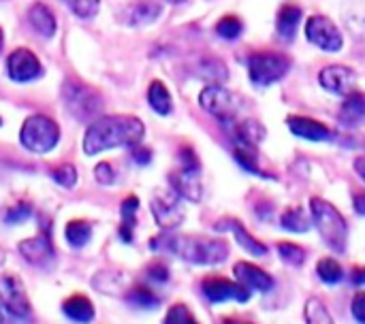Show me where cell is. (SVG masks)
<instances>
[{
    "label": "cell",
    "instance_id": "obj_2",
    "mask_svg": "<svg viewBox=\"0 0 365 324\" xmlns=\"http://www.w3.org/2000/svg\"><path fill=\"white\" fill-rule=\"evenodd\" d=\"M152 250L167 248L171 254L178 258L190 263V265H201V267H212L220 265L229 256V244L222 239L214 237H203V235H169L167 231L150 241Z\"/></svg>",
    "mask_w": 365,
    "mask_h": 324
},
{
    "label": "cell",
    "instance_id": "obj_10",
    "mask_svg": "<svg viewBox=\"0 0 365 324\" xmlns=\"http://www.w3.org/2000/svg\"><path fill=\"white\" fill-rule=\"evenodd\" d=\"M152 214L163 231H173L184 222V209L178 192H156L152 197Z\"/></svg>",
    "mask_w": 365,
    "mask_h": 324
},
{
    "label": "cell",
    "instance_id": "obj_20",
    "mask_svg": "<svg viewBox=\"0 0 365 324\" xmlns=\"http://www.w3.org/2000/svg\"><path fill=\"white\" fill-rule=\"evenodd\" d=\"M216 229H218V231H222V229L231 231L233 237L237 239V244H240L248 254H252V256H265V254H267L265 244H261L257 237H252L240 220H235V218H225V220H220V222L216 224Z\"/></svg>",
    "mask_w": 365,
    "mask_h": 324
},
{
    "label": "cell",
    "instance_id": "obj_48",
    "mask_svg": "<svg viewBox=\"0 0 365 324\" xmlns=\"http://www.w3.org/2000/svg\"><path fill=\"white\" fill-rule=\"evenodd\" d=\"M0 324H11V318L6 316V310H4L2 303H0Z\"/></svg>",
    "mask_w": 365,
    "mask_h": 324
},
{
    "label": "cell",
    "instance_id": "obj_34",
    "mask_svg": "<svg viewBox=\"0 0 365 324\" xmlns=\"http://www.w3.org/2000/svg\"><path fill=\"white\" fill-rule=\"evenodd\" d=\"M242 30H244V23H242V19L235 17V15H225V17L216 23V32H218L222 38H229V41L237 38V36L242 34Z\"/></svg>",
    "mask_w": 365,
    "mask_h": 324
},
{
    "label": "cell",
    "instance_id": "obj_19",
    "mask_svg": "<svg viewBox=\"0 0 365 324\" xmlns=\"http://www.w3.org/2000/svg\"><path fill=\"white\" fill-rule=\"evenodd\" d=\"M19 254L28 263L45 267V265H49L53 261V246H51L47 235H36V237L26 239V241L19 244Z\"/></svg>",
    "mask_w": 365,
    "mask_h": 324
},
{
    "label": "cell",
    "instance_id": "obj_49",
    "mask_svg": "<svg viewBox=\"0 0 365 324\" xmlns=\"http://www.w3.org/2000/svg\"><path fill=\"white\" fill-rule=\"evenodd\" d=\"M2 45H4V34H2V28H0V51H2Z\"/></svg>",
    "mask_w": 365,
    "mask_h": 324
},
{
    "label": "cell",
    "instance_id": "obj_51",
    "mask_svg": "<svg viewBox=\"0 0 365 324\" xmlns=\"http://www.w3.org/2000/svg\"><path fill=\"white\" fill-rule=\"evenodd\" d=\"M0 126H2V117H0Z\"/></svg>",
    "mask_w": 365,
    "mask_h": 324
},
{
    "label": "cell",
    "instance_id": "obj_35",
    "mask_svg": "<svg viewBox=\"0 0 365 324\" xmlns=\"http://www.w3.org/2000/svg\"><path fill=\"white\" fill-rule=\"evenodd\" d=\"M163 324H199L197 318L192 316V312L184 305V303H175L169 308L167 316H165V323Z\"/></svg>",
    "mask_w": 365,
    "mask_h": 324
},
{
    "label": "cell",
    "instance_id": "obj_11",
    "mask_svg": "<svg viewBox=\"0 0 365 324\" xmlns=\"http://www.w3.org/2000/svg\"><path fill=\"white\" fill-rule=\"evenodd\" d=\"M201 291L210 303H225V301H237L248 303L250 301V288L242 282H231L227 278H205L201 284Z\"/></svg>",
    "mask_w": 365,
    "mask_h": 324
},
{
    "label": "cell",
    "instance_id": "obj_9",
    "mask_svg": "<svg viewBox=\"0 0 365 324\" xmlns=\"http://www.w3.org/2000/svg\"><path fill=\"white\" fill-rule=\"evenodd\" d=\"M306 36L312 45L323 51H340L344 45L340 28L325 15H314L306 23Z\"/></svg>",
    "mask_w": 365,
    "mask_h": 324
},
{
    "label": "cell",
    "instance_id": "obj_8",
    "mask_svg": "<svg viewBox=\"0 0 365 324\" xmlns=\"http://www.w3.org/2000/svg\"><path fill=\"white\" fill-rule=\"evenodd\" d=\"M0 303L4 310L17 318V320H28L30 318V301L26 295V288L17 276H2L0 278Z\"/></svg>",
    "mask_w": 365,
    "mask_h": 324
},
{
    "label": "cell",
    "instance_id": "obj_43",
    "mask_svg": "<svg viewBox=\"0 0 365 324\" xmlns=\"http://www.w3.org/2000/svg\"><path fill=\"white\" fill-rule=\"evenodd\" d=\"M133 160L137 164H150L152 162V150H148L143 145H135L133 147Z\"/></svg>",
    "mask_w": 365,
    "mask_h": 324
},
{
    "label": "cell",
    "instance_id": "obj_6",
    "mask_svg": "<svg viewBox=\"0 0 365 324\" xmlns=\"http://www.w3.org/2000/svg\"><path fill=\"white\" fill-rule=\"evenodd\" d=\"M291 60L276 51H257L248 58V75L255 85H272L287 77Z\"/></svg>",
    "mask_w": 365,
    "mask_h": 324
},
{
    "label": "cell",
    "instance_id": "obj_12",
    "mask_svg": "<svg viewBox=\"0 0 365 324\" xmlns=\"http://www.w3.org/2000/svg\"><path fill=\"white\" fill-rule=\"evenodd\" d=\"M6 68H9V77L13 81H32V79H38L43 75V66H41V60L30 51V49H15L9 60H6Z\"/></svg>",
    "mask_w": 365,
    "mask_h": 324
},
{
    "label": "cell",
    "instance_id": "obj_46",
    "mask_svg": "<svg viewBox=\"0 0 365 324\" xmlns=\"http://www.w3.org/2000/svg\"><path fill=\"white\" fill-rule=\"evenodd\" d=\"M355 171L361 175V179L365 182V158H357V160H355Z\"/></svg>",
    "mask_w": 365,
    "mask_h": 324
},
{
    "label": "cell",
    "instance_id": "obj_22",
    "mask_svg": "<svg viewBox=\"0 0 365 324\" xmlns=\"http://www.w3.org/2000/svg\"><path fill=\"white\" fill-rule=\"evenodd\" d=\"M62 312L73 323L88 324L94 320V305L86 295H73L62 303Z\"/></svg>",
    "mask_w": 365,
    "mask_h": 324
},
{
    "label": "cell",
    "instance_id": "obj_27",
    "mask_svg": "<svg viewBox=\"0 0 365 324\" xmlns=\"http://www.w3.org/2000/svg\"><path fill=\"white\" fill-rule=\"evenodd\" d=\"M342 17L357 38H365V0H351L344 6Z\"/></svg>",
    "mask_w": 365,
    "mask_h": 324
},
{
    "label": "cell",
    "instance_id": "obj_3",
    "mask_svg": "<svg viewBox=\"0 0 365 324\" xmlns=\"http://www.w3.org/2000/svg\"><path fill=\"white\" fill-rule=\"evenodd\" d=\"M310 218H312L314 226L319 229L323 241L336 254H344L346 246H349V224H346L344 216L338 211V207H334L331 203H327L321 197H312L310 199Z\"/></svg>",
    "mask_w": 365,
    "mask_h": 324
},
{
    "label": "cell",
    "instance_id": "obj_17",
    "mask_svg": "<svg viewBox=\"0 0 365 324\" xmlns=\"http://www.w3.org/2000/svg\"><path fill=\"white\" fill-rule=\"evenodd\" d=\"M287 124H289L293 135H297L302 139H308V141H329V139H334V130L329 126H325L323 122L312 120V117L289 115Z\"/></svg>",
    "mask_w": 365,
    "mask_h": 324
},
{
    "label": "cell",
    "instance_id": "obj_13",
    "mask_svg": "<svg viewBox=\"0 0 365 324\" xmlns=\"http://www.w3.org/2000/svg\"><path fill=\"white\" fill-rule=\"evenodd\" d=\"M173 192H178L182 199L199 203L203 197V184H201V167H180L169 175Z\"/></svg>",
    "mask_w": 365,
    "mask_h": 324
},
{
    "label": "cell",
    "instance_id": "obj_37",
    "mask_svg": "<svg viewBox=\"0 0 365 324\" xmlns=\"http://www.w3.org/2000/svg\"><path fill=\"white\" fill-rule=\"evenodd\" d=\"M51 177L62 188H73L77 184V171H75L73 164H60V167H56L53 173H51Z\"/></svg>",
    "mask_w": 365,
    "mask_h": 324
},
{
    "label": "cell",
    "instance_id": "obj_38",
    "mask_svg": "<svg viewBox=\"0 0 365 324\" xmlns=\"http://www.w3.org/2000/svg\"><path fill=\"white\" fill-rule=\"evenodd\" d=\"M30 216H32V205H30L28 201H17L13 207L6 209L4 220H6L9 224H19V222H24V220H28Z\"/></svg>",
    "mask_w": 365,
    "mask_h": 324
},
{
    "label": "cell",
    "instance_id": "obj_33",
    "mask_svg": "<svg viewBox=\"0 0 365 324\" xmlns=\"http://www.w3.org/2000/svg\"><path fill=\"white\" fill-rule=\"evenodd\" d=\"M278 254L280 258L291 265V267H302L306 261V250L297 244H289V241H280L278 244Z\"/></svg>",
    "mask_w": 365,
    "mask_h": 324
},
{
    "label": "cell",
    "instance_id": "obj_1",
    "mask_svg": "<svg viewBox=\"0 0 365 324\" xmlns=\"http://www.w3.org/2000/svg\"><path fill=\"white\" fill-rule=\"evenodd\" d=\"M145 126L135 115H105L90 124L83 135V152L88 156L113 147H135L141 143Z\"/></svg>",
    "mask_w": 365,
    "mask_h": 324
},
{
    "label": "cell",
    "instance_id": "obj_14",
    "mask_svg": "<svg viewBox=\"0 0 365 324\" xmlns=\"http://www.w3.org/2000/svg\"><path fill=\"white\" fill-rule=\"evenodd\" d=\"M319 81L321 85L327 90V92H334V94H340V96H346L355 90L357 85V73L349 66H342V64H331V66H325L321 73H319Z\"/></svg>",
    "mask_w": 365,
    "mask_h": 324
},
{
    "label": "cell",
    "instance_id": "obj_25",
    "mask_svg": "<svg viewBox=\"0 0 365 324\" xmlns=\"http://www.w3.org/2000/svg\"><path fill=\"white\" fill-rule=\"evenodd\" d=\"M148 103L150 107L158 113V115H169L171 109H173V100H171V94L167 90V85L158 79H154L148 88Z\"/></svg>",
    "mask_w": 365,
    "mask_h": 324
},
{
    "label": "cell",
    "instance_id": "obj_29",
    "mask_svg": "<svg viewBox=\"0 0 365 324\" xmlns=\"http://www.w3.org/2000/svg\"><path fill=\"white\" fill-rule=\"evenodd\" d=\"M64 237H66V241H68L73 248H83V246L90 241V237H92V226H90V222H86V220H71V222L66 224Z\"/></svg>",
    "mask_w": 365,
    "mask_h": 324
},
{
    "label": "cell",
    "instance_id": "obj_41",
    "mask_svg": "<svg viewBox=\"0 0 365 324\" xmlns=\"http://www.w3.org/2000/svg\"><path fill=\"white\" fill-rule=\"evenodd\" d=\"M351 314L359 324H365V293H357L351 301Z\"/></svg>",
    "mask_w": 365,
    "mask_h": 324
},
{
    "label": "cell",
    "instance_id": "obj_23",
    "mask_svg": "<svg viewBox=\"0 0 365 324\" xmlns=\"http://www.w3.org/2000/svg\"><path fill=\"white\" fill-rule=\"evenodd\" d=\"M28 21H30V26H32L41 36H45V38H49V36L56 34V17H53V13H51L45 4H41V2H36V4H32V6L28 9Z\"/></svg>",
    "mask_w": 365,
    "mask_h": 324
},
{
    "label": "cell",
    "instance_id": "obj_30",
    "mask_svg": "<svg viewBox=\"0 0 365 324\" xmlns=\"http://www.w3.org/2000/svg\"><path fill=\"white\" fill-rule=\"evenodd\" d=\"M126 299H128V303H133L135 308H141V310H154V308H158V303H160V299H158L148 286H143V284L133 286V288L126 293Z\"/></svg>",
    "mask_w": 365,
    "mask_h": 324
},
{
    "label": "cell",
    "instance_id": "obj_18",
    "mask_svg": "<svg viewBox=\"0 0 365 324\" xmlns=\"http://www.w3.org/2000/svg\"><path fill=\"white\" fill-rule=\"evenodd\" d=\"M233 276L237 278V282H242L250 291L267 293V291L274 288V278L267 271H263L261 267L252 265V263H237L233 267Z\"/></svg>",
    "mask_w": 365,
    "mask_h": 324
},
{
    "label": "cell",
    "instance_id": "obj_45",
    "mask_svg": "<svg viewBox=\"0 0 365 324\" xmlns=\"http://www.w3.org/2000/svg\"><path fill=\"white\" fill-rule=\"evenodd\" d=\"M353 205H355V211H357V214L365 216V194H357V197H355V203H353Z\"/></svg>",
    "mask_w": 365,
    "mask_h": 324
},
{
    "label": "cell",
    "instance_id": "obj_40",
    "mask_svg": "<svg viewBox=\"0 0 365 324\" xmlns=\"http://www.w3.org/2000/svg\"><path fill=\"white\" fill-rule=\"evenodd\" d=\"M94 175H96L98 184H105V186H111V184L115 182V173H113V169H111V164H109V162H101V164H96Z\"/></svg>",
    "mask_w": 365,
    "mask_h": 324
},
{
    "label": "cell",
    "instance_id": "obj_7",
    "mask_svg": "<svg viewBox=\"0 0 365 324\" xmlns=\"http://www.w3.org/2000/svg\"><path fill=\"white\" fill-rule=\"evenodd\" d=\"M199 103H201V107L207 113H212L225 126H229L235 120H240V111H242L240 96L229 92V90H225L218 83H212V85L203 88V92L199 94Z\"/></svg>",
    "mask_w": 365,
    "mask_h": 324
},
{
    "label": "cell",
    "instance_id": "obj_50",
    "mask_svg": "<svg viewBox=\"0 0 365 324\" xmlns=\"http://www.w3.org/2000/svg\"><path fill=\"white\" fill-rule=\"evenodd\" d=\"M167 2H173V4H178V2H184V0H167Z\"/></svg>",
    "mask_w": 365,
    "mask_h": 324
},
{
    "label": "cell",
    "instance_id": "obj_31",
    "mask_svg": "<svg viewBox=\"0 0 365 324\" xmlns=\"http://www.w3.org/2000/svg\"><path fill=\"white\" fill-rule=\"evenodd\" d=\"M304 316H306V324H336V320L329 314V310L325 308V303L319 301V299H308L306 301Z\"/></svg>",
    "mask_w": 365,
    "mask_h": 324
},
{
    "label": "cell",
    "instance_id": "obj_36",
    "mask_svg": "<svg viewBox=\"0 0 365 324\" xmlns=\"http://www.w3.org/2000/svg\"><path fill=\"white\" fill-rule=\"evenodd\" d=\"M77 17H94L101 9V0H64Z\"/></svg>",
    "mask_w": 365,
    "mask_h": 324
},
{
    "label": "cell",
    "instance_id": "obj_26",
    "mask_svg": "<svg viewBox=\"0 0 365 324\" xmlns=\"http://www.w3.org/2000/svg\"><path fill=\"white\" fill-rule=\"evenodd\" d=\"M137 209H139V199L135 194L126 197L122 201L120 214H122V224H120V237L122 241L130 244L133 241V229L137 224Z\"/></svg>",
    "mask_w": 365,
    "mask_h": 324
},
{
    "label": "cell",
    "instance_id": "obj_24",
    "mask_svg": "<svg viewBox=\"0 0 365 324\" xmlns=\"http://www.w3.org/2000/svg\"><path fill=\"white\" fill-rule=\"evenodd\" d=\"M302 21V9L297 4H284L280 11H278V17H276V28H278V34L287 41H291L297 32V26Z\"/></svg>",
    "mask_w": 365,
    "mask_h": 324
},
{
    "label": "cell",
    "instance_id": "obj_39",
    "mask_svg": "<svg viewBox=\"0 0 365 324\" xmlns=\"http://www.w3.org/2000/svg\"><path fill=\"white\" fill-rule=\"evenodd\" d=\"M203 64H205V70L203 73H205L207 79H214L216 83L222 81V79H227V68H225V64L220 60L212 58V60H205Z\"/></svg>",
    "mask_w": 365,
    "mask_h": 324
},
{
    "label": "cell",
    "instance_id": "obj_44",
    "mask_svg": "<svg viewBox=\"0 0 365 324\" xmlns=\"http://www.w3.org/2000/svg\"><path fill=\"white\" fill-rule=\"evenodd\" d=\"M351 280H353V284H355V286H364L365 284V267H355V269L351 271Z\"/></svg>",
    "mask_w": 365,
    "mask_h": 324
},
{
    "label": "cell",
    "instance_id": "obj_42",
    "mask_svg": "<svg viewBox=\"0 0 365 324\" xmlns=\"http://www.w3.org/2000/svg\"><path fill=\"white\" fill-rule=\"evenodd\" d=\"M145 273H148V278H150L152 282H158V284H165V282L169 280V269H167L163 263H154V265H150Z\"/></svg>",
    "mask_w": 365,
    "mask_h": 324
},
{
    "label": "cell",
    "instance_id": "obj_21",
    "mask_svg": "<svg viewBox=\"0 0 365 324\" xmlns=\"http://www.w3.org/2000/svg\"><path fill=\"white\" fill-rule=\"evenodd\" d=\"M365 120V94L353 90L344 96L340 107V122L344 126H357Z\"/></svg>",
    "mask_w": 365,
    "mask_h": 324
},
{
    "label": "cell",
    "instance_id": "obj_5",
    "mask_svg": "<svg viewBox=\"0 0 365 324\" xmlns=\"http://www.w3.org/2000/svg\"><path fill=\"white\" fill-rule=\"evenodd\" d=\"M19 141L26 150H30L34 154H47L58 145L60 128L47 115H30L21 126Z\"/></svg>",
    "mask_w": 365,
    "mask_h": 324
},
{
    "label": "cell",
    "instance_id": "obj_4",
    "mask_svg": "<svg viewBox=\"0 0 365 324\" xmlns=\"http://www.w3.org/2000/svg\"><path fill=\"white\" fill-rule=\"evenodd\" d=\"M62 100L73 117L86 122L92 120L103 109V98L98 90L79 81L77 77H66L62 83Z\"/></svg>",
    "mask_w": 365,
    "mask_h": 324
},
{
    "label": "cell",
    "instance_id": "obj_28",
    "mask_svg": "<svg viewBox=\"0 0 365 324\" xmlns=\"http://www.w3.org/2000/svg\"><path fill=\"white\" fill-rule=\"evenodd\" d=\"M310 222H312V218H308V214L302 207H291L280 218V224L291 233H308Z\"/></svg>",
    "mask_w": 365,
    "mask_h": 324
},
{
    "label": "cell",
    "instance_id": "obj_16",
    "mask_svg": "<svg viewBox=\"0 0 365 324\" xmlns=\"http://www.w3.org/2000/svg\"><path fill=\"white\" fill-rule=\"evenodd\" d=\"M160 13H163V6L158 2H154V0H133L122 9L120 19L126 26L139 28V26L154 23L160 17Z\"/></svg>",
    "mask_w": 365,
    "mask_h": 324
},
{
    "label": "cell",
    "instance_id": "obj_15",
    "mask_svg": "<svg viewBox=\"0 0 365 324\" xmlns=\"http://www.w3.org/2000/svg\"><path fill=\"white\" fill-rule=\"evenodd\" d=\"M227 128L231 130L233 147L248 150V152H257L259 143L265 137V128L257 120H235Z\"/></svg>",
    "mask_w": 365,
    "mask_h": 324
},
{
    "label": "cell",
    "instance_id": "obj_47",
    "mask_svg": "<svg viewBox=\"0 0 365 324\" xmlns=\"http://www.w3.org/2000/svg\"><path fill=\"white\" fill-rule=\"evenodd\" d=\"M222 324H252V323H248V320H244V318H222Z\"/></svg>",
    "mask_w": 365,
    "mask_h": 324
},
{
    "label": "cell",
    "instance_id": "obj_32",
    "mask_svg": "<svg viewBox=\"0 0 365 324\" xmlns=\"http://www.w3.org/2000/svg\"><path fill=\"white\" fill-rule=\"evenodd\" d=\"M317 276L325 282V284H338L344 278V269L338 261L334 258H321L317 265Z\"/></svg>",
    "mask_w": 365,
    "mask_h": 324
}]
</instances>
